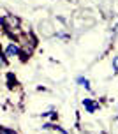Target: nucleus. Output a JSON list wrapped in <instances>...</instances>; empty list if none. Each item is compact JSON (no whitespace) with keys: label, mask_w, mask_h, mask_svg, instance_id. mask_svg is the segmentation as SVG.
<instances>
[{"label":"nucleus","mask_w":118,"mask_h":134,"mask_svg":"<svg viewBox=\"0 0 118 134\" xmlns=\"http://www.w3.org/2000/svg\"><path fill=\"white\" fill-rule=\"evenodd\" d=\"M2 27L9 35H16L18 30H20V20L13 14H7V16L2 18Z\"/></svg>","instance_id":"obj_1"},{"label":"nucleus","mask_w":118,"mask_h":134,"mask_svg":"<svg viewBox=\"0 0 118 134\" xmlns=\"http://www.w3.org/2000/svg\"><path fill=\"white\" fill-rule=\"evenodd\" d=\"M33 48H35V41L32 39V35H25L23 37V41H21L20 44V49H23V57H26V55H30L33 51Z\"/></svg>","instance_id":"obj_2"},{"label":"nucleus","mask_w":118,"mask_h":134,"mask_svg":"<svg viewBox=\"0 0 118 134\" xmlns=\"http://www.w3.org/2000/svg\"><path fill=\"white\" fill-rule=\"evenodd\" d=\"M20 44H16V42H9L5 48V57L7 58H14V57H18L20 55Z\"/></svg>","instance_id":"obj_3"},{"label":"nucleus","mask_w":118,"mask_h":134,"mask_svg":"<svg viewBox=\"0 0 118 134\" xmlns=\"http://www.w3.org/2000/svg\"><path fill=\"white\" fill-rule=\"evenodd\" d=\"M83 106H85L86 109L90 111V113H93V111L99 108V104H97V102H93L92 99H85V100H83Z\"/></svg>","instance_id":"obj_4"},{"label":"nucleus","mask_w":118,"mask_h":134,"mask_svg":"<svg viewBox=\"0 0 118 134\" xmlns=\"http://www.w3.org/2000/svg\"><path fill=\"white\" fill-rule=\"evenodd\" d=\"M78 83H79V85H83L85 88H90V81L85 80V78H78Z\"/></svg>","instance_id":"obj_5"},{"label":"nucleus","mask_w":118,"mask_h":134,"mask_svg":"<svg viewBox=\"0 0 118 134\" xmlns=\"http://www.w3.org/2000/svg\"><path fill=\"white\" fill-rule=\"evenodd\" d=\"M0 134H16L13 131V129H4V127H0Z\"/></svg>","instance_id":"obj_6"},{"label":"nucleus","mask_w":118,"mask_h":134,"mask_svg":"<svg viewBox=\"0 0 118 134\" xmlns=\"http://www.w3.org/2000/svg\"><path fill=\"white\" fill-rule=\"evenodd\" d=\"M113 65H115V71H118V57L115 58V62H113Z\"/></svg>","instance_id":"obj_7"}]
</instances>
